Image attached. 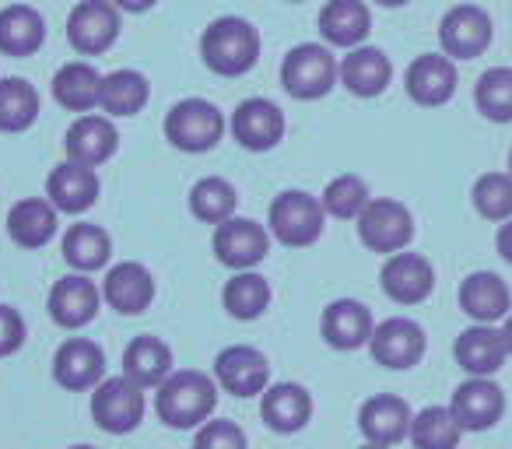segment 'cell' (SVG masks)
<instances>
[{"label": "cell", "mask_w": 512, "mask_h": 449, "mask_svg": "<svg viewBox=\"0 0 512 449\" xmlns=\"http://www.w3.org/2000/svg\"><path fill=\"white\" fill-rule=\"evenodd\" d=\"M218 407V383L200 369H179L155 390V414L162 425L176 432H190L214 418Z\"/></svg>", "instance_id": "1"}, {"label": "cell", "mask_w": 512, "mask_h": 449, "mask_svg": "<svg viewBox=\"0 0 512 449\" xmlns=\"http://www.w3.org/2000/svg\"><path fill=\"white\" fill-rule=\"evenodd\" d=\"M200 60L218 78H242L260 60V32L239 15L214 18L200 36Z\"/></svg>", "instance_id": "2"}, {"label": "cell", "mask_w": 512, "mask_h": 449, "mask_svg": "<svg viewBox=\"0 0 512 449\" xmlns=\"http://www.w3.org/2000/svg\"><path fill=\"white\" fill-rule=\"evenodd\" d=\"M341 85V60L327 43H299L281 60V88L299 102L327 99Z\"/></svg>", "instance_id": "3"}, {"label": "cell", "mask_w": 512, "mask_h": 449, "mask_svg": "<svg viewBox=\"0 0 512 449\" xmlns=\"http://www.w3.org/2000/svg\"><path fill=\"white\" fill-rule=\"evenodd\" d=\"M323 225H327V211H323L320 197L306 190H281L267 207L271 239H278L281 246H292V250L313 246L323 236Z\"/></svg>", "instance_id": "4"}, {"label": "cell", "mask_w": 512, "mask_h": 449, "mask_svg": "<svg viewBox=\"0 0 512 449\" xmlns=\"http://www.w3.org/2000/svg\"><path fill=\"white\" fill-rule=\"evenodd\" d=\"M228 123L221 116V109L211 99H183L165 113V141L176 151L186 155H204V151L218 148V141L225 137Z\"/></svg>", "instance_id": "5"}, {"label": "cell", "mask_w": 512, "mask_h": 449, "mask_svg": "<svg viewBox=\"0 0 512 449\" xmlns=\"http://www.w3.org/2000/svg\"><path fill=\"white\" fill-rule=\"evenodd\" d=\"M358 239H362L365 250L383 253V257L404 253L414 239L411 207L393 197H372L365 211L358 214Z\"/></svg>", "instance_id": "6"}, {"label": "cell", "mask_w": 512, "mask_h": 449, "mask_svg": "<svg viewBox=\"0 0 512 449\" xmlns=\"http://www.w3.org/2000/svg\"><path fill=\"white\" fill-rule=\"evenodd\" d=\"M144 390L127 376H106L92 390V421L109 435H130L144 421Z\"/></svg>", "instance_id": "7"}, {"label": "cell", "mask_w": 512, "mask_h": 449, "mask_svg": "<svg viewBox=\"0 0 512 449\" xmlns=\"http://www.w3.org/2000/svg\"><path fill=\"white\" fill-rule=\"evenodd\" d=\"M211 250L214 260L225 264L228 271H253L271 253V232L253 218H228L214 225Z\"/></svg>", "instance_id": "8"}, {"label": "cell", "mask_w": 512, "mask_h": 449, "mask_svg": "<svg viewBox=\"0 0 512 449\" xmlns=\"http://www.w3.org/2000/svg\"><path fill=\"white\" fill-rule=\"evenodd\" d=\"M120 8L113 0H81L67 15V43L81 57H102L120 39Z\"/></svg>", "instance_id": "9"}, {"label": "cell", "mask_w": 512, "mask_h": 449, "mask_svg": "<svg viewBox=\"0 0 512 449\" xmlns=\"http://www.w3.org/2000/svg\"><path fill=\"white\" fill-rule=\"evenodd\" d=\"M491 18L484 8L463 0V4H453V8L442 15L439 22V46L449 60H474L481 57L491 46Z\"/></svg>", "instance_id": "10"}, {"label": "cell", "mask_w": 512, "mask_h": 449, "mask_svg": "<svg viewBox=\"0 0 512 449\" xmlns=\"http://www.w3.org/2000/svg\"><path fill=\"white\" fill-rule=\"evenodd\" d=\"M214 383L232 397H260L271 386V362L253 344H232L214 358Z\"/></svg>", "instance_id": "11"}, {"label": "cell", "mask_w": 512, "mask_h": 449, "mask_svg": "<svg viewBox=\"0 0 512 449\" xmlns=\"http://www.w3.org/2000/svg\"><path fill=\"white\" fill-rule=\"evenodd\" d=\"M425 330L411 320V316H390V320L376 323L369 341V355L376 365L393 372L414 369L425 358Z\"/></svg>", "instance_id": "12"}, {"label": "cell", "mask_w": 512, "mask_h": 449, "mask_svg": "<svg viewBox=\"0 0 512 449\" xmlns=\"http://www.w3.org/2000/svg\"><path fill=\"white\" fill-rule=\"evenodd\" d=\"M379 285H383L386 299L397 306H421L435 292V267L421 253H393L379 271Z\"/></svg>", "instance_id": "13"}, {"label": "cell", "mask_w": 512, "mask_h": 449, "mask_svg": "<svg viewBox=\"0 0 512 449\" xmlns=\"http://www.w3.org/2000/svg\"><path fill=\"white\" fill-rule=\"evenodd\" d=\"M449 411H453V418L460 421L463 432H488V428H495L498 421H502L505 393L495 379L470 376L453 390Z\"/></svg>", "instance_id": "14"}, {"label": "cell", "mask_w": 512, "mask_h": 449, "mask_svg": "<svg viewBox=\"0 0 512 449\" xmlns=\"http://www.w3.org/2000/svg\"><path fill=\"white\" fill-rule=\"evenodd\" d=\"M228 130L239 141V148L246 151H271L285 137V113L278 109V102L256 95V99H242L235 106Z\"/></svg>", "instance_id": "15"}, {"label": "cell", "mask_w": 512, "mask_h": 449, "mask_svg": "<svg viewBox=\"0 0 512 449\" xmlns=\"http://www.w3.org/2000/svg\"><path fill=\"white\" fill-rule=\"evenodd\" d=\"M99 306H102V288L88 274H64L50 288V299H46L50 320L64 330L88 327L99 316Z\"/></svg>", "instance_id": "16"}, {"label": "cell", "mask_w": 512, "mask_h": 449, "mask_svg": "<svg viewBox=\"0 0 512 449\" xmlns=\"http://www.w3.org/2000/svg\"><path fill=\"white\" fill-rule=\"evenodd\" d=\"M53 379L71 393H88L106 379V351L88 337H67L53 355Z\"/></svg>", "instance_id": "17"}, {"label": "cell", "mask_w": 512, "mask_h": 449, "mask_svg": "<svg viewBox=\"0 0 512 449\" xmlns=\"http://www.w3.org/2000/svg\"><path fill=\"white\" fill-rule=\"evenodd\" d=\"M155 278L144 264L137 260H120L106 271L102 278V302L116 309L120 316H141L155 302Z\"/></svg>", "instance_id": "18"}, {"label": "cell", "mask_w": 512, "mask_h": 449, "mask_svg": "<svg viewBox=\"0 0 512 449\" xmlns=\"http://www.w3.org/2000/svg\"><path fill=\"white\" fill-rule=\"evenodd\" d=\"M120 148V130L113 127L109 116L85 113L67 127L64 137V155L74 165H88V169H99Z\"/></svg>", "instance_id": "19"}, {"label": "cell", "mask_w": 512, "mask_h": 449, "mask_svg": "<svg viewBox=\"0 0 512 449\" xmlns=\"http://www.w3.org/2000/svg\"><path fill=\"white\" fill-rule=\"evenodd\" d=\"M411 421H414L411 404L404 397H397V393H376L358 411V428H362L365 442L386 449L400 446L411 435Z\"/></svg>", "instance_id": "20"}, {"label": "cell", "mask_w": 512, "mask_h": 449, "mask_svg": "<svg viewBox=\"0 0 512 449\" xmlns=\"http://www.w3.org/2000/svg\"><path fill=\"white\" fill-rule=\"evenodd\" d=\"M407 99L418 102L425 109L446 106L456 95V60H449L446 53H421L411 60L404 74Z\"/></svg>", "instance_id": "21"}, {"label": "cell", "mask_w": 512, "mask_h": 449, "mask_svg": "<svg viewBox=\"0 0 512 449\" xmlns=\"http://www.w3.org/2000/svg\"><path fill=\"white\" fill-rule=\"evenodd\" d=\"M372 330H376L372 309L365 306V302H358V299H334L320 316V337L334 351L369 348Z\"/></svg>", "instance_id": "22"}, {"label": "cell", "mask_w": 512, "mask_h": 449, "mask_svg": "<svg viewBox=\"0 0 512 449\" xmlns=\"http://www.w3.org/2000/svg\"><path fill=\"white\" fill-rule=\"evenodd\" d=\"M316 29L330 50H355L369 39L372 11L365 0H327L316 15Z\"/></svg>", "instance_id": "23"}, {"label": "cell", "mask_w": 512, "mask_h": 449, "mask_svg": "<svg viewBox=\"0 0 512 449\" xmlns=\"http://www.w3.org/2000/svg\"><path fill=\"white\" fill-rule=\"evenodd\" d=\"M102 193V179L88 165L60 162L53 165V172L46 176V200L57 207L60 214H85L95 207Z\"/></svg>", "instance_id": "24"}, {"label": "cell", "mask_w": 512, "mask_h": 449, "mask_svg": "<svg viewBox=\"0 0 512 449\" xmlns=\"http://www.w3.org/2000/svg\"><path fill=\"white\" fill-rule=\"evenodd\" d=\"M456 365H460L467 376H484L491 379L509 358V348H505L502 327H491V323H474L467 327L453 344Z\"/></svg>", "instance_id": "25"}, {"label": "cell", "mask_w": 512, "mask_h": 449, "mask_svg": "<svg viewBox=\"0 0 512 449\" xmlns=\"http://www.w3.org/2000/svg\"><path fill=\"white\" fill-rule=\"evenodd\" d=\"M260 418L271 432L295 435L313 421V397L299 383H271L260 393Z\"/></svg>", "instance_id": "26"}, {"label": "cell", "mask_w": 512, "mask_h": 449, "mask_svg": "<svg viewBox=\"0 0 512 449\" xmlns=\"http://www.w3.org/2000/svg\"><path fill=\"white\" fill-rule=\"evenodd\" d=\"M456 299H460V309L474 323H491V327H498V323L512 313L509 285H505V281L498 278V274H491V271L467 274V278L460 281V292H456Z\"/></svg>", "instance_id": "27"}, {"label": "cell", "mask_w": 512, "mask_h": 449, "mask_svg": "<svg viewBox=\"0 0 512 449\" xmlns=\"http://www.w3.org/2000/svg\"><path fill=\"white\" fill-rule=\"evenodd\" d=\"M60 229V211L46 197H25L11 204L8 211V236L18 250H43L53 243Z\"/></svg>", "instance_id": "28"}, {"label": "cell", "mask_w": 512, "mask_h": 449, "mask_svg": "<svg viewBox=\"0 0 512 449\" xmlns=\"http://www.w3.org/2000/svg\"><path fill=\"white\" fill-rule=\"evenodd\" d=\"M390 81H393V64L379 46H355L341 60V85L355 99H376V95H383L390 88Z\"/></svg>", "instance_id": "29"}, {"label": "cell", "mask_w": 512, "mask_h": 449, "mask_svg": "<svg viewBox=\"0 0 512 449\" xmlns=\"http://www.w3.org/2000/svg\"><path fill=\"white\" fill-rule=\"evenodd\" d=\"M123 376L141 390H158L172 376V348L155 334H141L123 348Z\"/></svg>", "instance_id": "30"}, {"label": "cell", "mask_w": 512, "mask_h": 449, "mask_svg": "<svg viewBox=\"0 0 512 449\" xmlns=\"http://www.w3.org/2000/svg\"><path fill=\"white\" fill-rule=\"evenodd\" d=\"M102 78H106V74L95 71V64H88V60H71V64H64L53 74V99H57V106H64L67 113L85 116V113H92V109H99Z\"/></svg>", "instance_id": "31"}, {"label": "cell", "mask_w": 512, "mask_h": 449, "mask_svg": "<svg viewBox=\"0 0 512 449\" xmlns=\"http://www.w3.org/2000/svg\"><path fill=\"white\" fill-rule=\"evenodd\" d=\"M46 43V18L32 4L0 8V53L4 57H32Z\"/></svg>", "instance_id": "32"}, {"label": "cell", "mask_w": 512, "mask_h": 449, "mask_svg": "<svg viewBox=\"0 0 512 449\" xmlns=\"http://www.w3.org/2000/svg\"><path fill=\"white\" fill-rule=\"evenodd\" d=\"M60 253H64L67 267L74 274H95L109 264V253H113V239L102 225L92 221H78L64 232L60 239Z\"/></svg>", "instance_id": "33"}, {"label": "cell", "mask_w": 512, "mask_h": 449, "mask_svg": "<svg viewBox=\"0 0 512 449\" xmlns=\"http://www.w3.org/2000/svg\"><path fill=\"white\" fill-rule=\"evenodd\" d=\"M221 306L232 320H260L271 306V281L256 271H235L221 288Z\"/></svg>", "instance_id": "34"}, {"label": "cell", "mask_w": 512, "mask_h": 449, "mask_svg": "<svg viewBox=\"0 0 512 449\" xmlns=\"http://www.w3.org/2000/svg\"><path fill=\"white\" fill-rule=\"evenodd\" d=\"M151 99V85L141 71H113L102 78V99H99V109L109 116H137Z\"/></svg>", "instance_id": "35"}, {"label": "cell", "mask_w": 512, "mask_h": 449, "mask_svg": "<svg viewBox=\"0 0 512 449\" xmlns=\"http://www.w3.org/2000/svg\"><path fill=\"white\" fill-rule=\"evenodd\" d=\"M39 120V92L25 78H0V134H25Z\"/></svg>", "instance_id": "36"}, {"label": "cell", "mask_w": 512, "mask_h": 449, "mask_svg": "<svg viewBox=\"0 0 512 449\" xmlns=\"http://www.w3.org/2000/svg\"><path fill=\"white\" fill-rule=\"evenodd\" d=\"M407 439L414 442V449H456L463 439L460 421L453 418V411L442 404L421 407L411 421V435Z\"/></svg>", "instance_id": "37"}, {"label": "cell", "mask_w": 512, "mask_h": 449, "mask_svg": "<svg viewBox=\"0 0 512 449\" xmlns=\"http://www.w3.org/2000/svg\"><path fill=\"white\" fill-rule=\"evenodd\" d=\"M235 207H239V193L228 179L221 176H204L193 183L190 190V211L193 218H200L204 225H221V221L235 218Z\"/></svg>", "instance_id": "38"}, {"label": "cell", "mask_w": 512, "mask_h": 449, "mask_svg": "<svg viewBox=\"0 0 512 449\" xmlns=\"http://www.w3.org/2000/svg\"><path fill=\"white\" fill-rule=\"evenodd\" d=\"M474 106L484 120L512 123V67H488L477 78Z\"/></svg>", "instance_id": "39"}, {"label": "cell", "mask_w": 512, "mask_h": 449, "mask_svg": "<svg viewBox=\"0 0 512 449\" xmlns=\"http://www.w3.org/2000/svg\"><path fill=\"white\" fill-rule=\"evenodd\" d=\"M369 183H365L362 176H355V172H341V176H334L327 183V190H323L320 204L323 211H327V218H337V221H358V214L365 211V204H369Z\"/></svg>", "instance_id": "40"}, {"label": "cell", "mask_w": 512, "mask_h": 449, "mask_svg": "<svg viewBox=\"0 0 512 449\" xmlns=\"http://www.w3.org/2000/svg\"><path fill=\"white\" fill-rule=\"evenodd\" d=\"M470 200H474V211L484 221L502 225V221L512 218V176L509 172H484V176H477Z\"/></svg>", "instance_id": "41"}, {"label": "cell", "mask_w": 512, "mask_h": 449, "mask_svg": "<svg viewBox=\"0 0 512 449\" xmlns=\"http://www.w3.org/2000/svg\"><path fill=\"white\" fill-rule=\"evenodd\" d=\"M193 449H246V432L228 418H211L197 428Z\"/></svg>", "instance_id": "42"}, {"label": "cell", "mask_w": 512, "mask_h": 449, "mask_svg": "<svg viewBox=\"0 0 512 449\" xmlns=\"http://www.w3.org/2000/svg\"><path fill=\"white\" fill-rule=\"evenodd\" d=\"M25 320H22V313H18L15 306H4L0 302V358H11L18 348L25 344Z\"/></svg>", "instance_id": "43"}, {"label": "cell", "mask_w": 512, "mask_h": 449, "mask_svg": "<svg viewBox=\"0 0 512 449\" xmlns=\"http://www.w3.org/2000/svg\"><path fill=\"white\" fill-rule=\"evenodd\" d=\"M495 250H498V257H502L505 264H512V218H509V221H502V225H498Z\"/></svg>", "instance_id": "44"}, {"label": "cell", "mask_w": 512, "mask_h": 449, "mask_svg": "<svg viewBox=\"0 0 512 449\" xmlns=\"http://www.w3.org/2000/svg\"><path fill=\"white\" fill-rule=\"evenodd\" d=\"M116 8L127 11V15H144V11H151L158 4V0H113Z\"/></svg>", "instance_id": "45"}, {"label": "cell", "mask_w": 512, "mask_h": 449, "mask_svg": "<svg viewBox=\"0 0 512 449\" xmlns=\"http://www.w3.org/2000/svg\"><path fill=\"white\" fill-rule=\"evenodd\" d=\"M502 337H505V348H509V355H512V313L502 320Z\"/></svg>", "instance_id": "46"}, {"label": "cell", "mask_w": 512, "mask_h": 449, "mask_svg": "<svg viewBox=\"0 0 512 449\" xmlns=\"http://www.w3.org/2000/svg\"><path fill=\"white\" fill-rule=\"evenodd\" d=\"M376 4H383V8H404L407 0H376Z\"/></svg>", "instance_id": "47"}, {"label": "cell", "mask_w": 512, "mask_h": 449, "mask_svg": "<svg viewBox=\"0 0 512 449\" xmlns=\"http://www.w3.org/2000/svg\"><path fill=\"white\" fill-rule=\"evenodd\" d=\"M358 449H386V446H372V442H365V446H358Z\"/></svg>", "instance_id": "48"}, {"label": "cell", "mask_w": 512, "mask_h": 449, "mask_svg": "<svg viewBox=\"0 0 512 449\" xmlns=\"http://www.w3.org/2000/svg\"><path fill=\"white\" fill-rule=\"evenodd\" d=\"M67 449H95V446H67Z\"/></svg>", "instance_id": "49"}, {"label": "cell", "mask_w": 512, "mask_h": 449, "mask_svg": "<svg viewBox=\"0 0 512 449\" xmlns=\"http://www.w3.org/2000/svg\"><path fill=\"white\" fill-rule=\"evenodd\" d=\"M509 176H512V151H509Z\"/></svg>", "instance_id": "50"}, {"label": "cell", "mask_w": 512, "mask_h": 449, "mask_svg": "<svg viewBox=\"0 0 512 449\" xmlns=\"http://www.w3.org/2000/svg\"><path fill=\"white\" fill-rule=\"evenodd\" d=\"M292 4H299V0H292Z\"/></svg>", "instance_id": "51"}]
</instances>
